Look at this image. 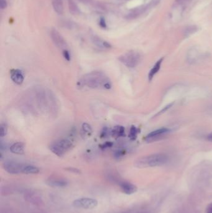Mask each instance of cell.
I'll list each match as a JSON object with an SVG mask.
<instances>
[{
    "label": "cell",
    "mask_w": 212,
    "mask_h": 213,
    "mask_svg": "<svg viewBox=\"0 0 212 213\" xmlns=\"http://www.w3.org/2000/svg\"><path fill=\"white\" fill-rule=\"evenodd\" d=\"M51 36L54 43L57 48L64 50L66 49V48L67 47V43L62 36L56 30H52L51 32Z\"/></svg>",
    "instance_id": "52a82bcc"
},
{
    "label": "cell",
    "mask_w": 212,
    "mask_h": 213,
    "mask_svg": "<svg viewBox=\"0 0 212 213\" xmlns=\"http://www.w3.org/2000/svg\"><path fill=\"white\" fill-rule=\"evenodd\" d=\"M69 8L70 12L74 15H77L80 13V10L78 6L72 0H70L69 2Z\"/></svg>",
    "instance_id": "d6986e66"
},
{
    "label": "cell",
    "mask_w": 212,
    "mask_h": 213,
    "mask_svg": "<svg viewBox=\"0 0 212 213\" xmlns=\"http://www.w3.org/2000/svg\"><path fill=\"white\" fill-rule=\"evenodd\" d=\"M138 130L134 126H131L129 134V137L131 140H135L138 136Z\"/></svg>",
    "instance_id": "ffe728a7"
},
{
    "label": "cell",
    "mask_w": 212,
    "mask_h": 213,
    "mask_svg": "<svg viewBox=\"0 0 212 213\" xmlns=\"http://www.w3.org/2000/svg\"><path fill=\"white\" fill-rule=\"evenodd\" d=\"M119 60L126 67L134 68L136 67L141 61V55L134 51H129L119 58Z\"/></svg>",
    "instance_id": "277c9868"
},
{
    "label": "cell",
    "mask_w": 212,
    "mask_h": 213,
    "mask_svg": "<svg viewBox=\"0 0 212 213\" xmlns=\"http://www.w3.org/2000/svg\"><path fill=\"white\" fill-rule=\"evenodd\" d=\"M108 133V128H104V130L102 131V133L101 134V137H105L106 136H107V134Z\"/></svg>",
    "instance_id": "1f68e13d"
},
{
    "label": "cell",
    "mask_w": 212,
    "mask_h": 213,
    "mask_svg": "<svg viewBox=\"0 0 212 213\" xmlns=\"http://www.w3.org/2000/svg\"><path fill=\"white\" fill-rule=\"evenodd\" d=\"M205 213H212V202L207 206Z\"/></svg>",
    "instance_id": "f546056e"
},
{
    "label": "cell",
    "mask_w": 212,
    "mask_h": 213,
    "mask_svg": "<svg viewBox=\"0 0 212 213\" xmlns=\"http://www.w3.org/2000/svg\"><path fill=\"white\" fill-rule=\"evenodd\" d=\"M100 26L102 28H106V21L103 18H101L100 20V22H99Z\"/></svg>",
    "instance_id": "83f0119b"
},
{
    "label": "cell",
    "mask_w": 212,
    "mask_h": 213,
    "mask_svg": "<svg viewBox=\"0 0 212 213\" xmlns=\"http://www.w3.org/2000/svg\"><path fill=\"white\" fill-rule=\"evenodd\" d=\"M148 7L149 5H147L141 6L136 8L135 9H133L126 15V18L128 20H134L138 18L147 10Z\"/></svg>",
    "instance_id": "30bf717a"
},
{
    "label": "cell",
    "mask_w": 212,
    "mask_h": 213,
    "mask_svg": "<svg viewBox=\"0 0 212 213\" xmlns=\"http://www.w3.org/2000/svg\"><path fill=\"white\" fill-rule=\"evenodd\" d=\"M124 128L121 125L115 126L111 130V135L115 138H119L124 135Z\"/></svg>",
    "instance_id": "2e32d148"
},
{
    "label": "cell",
    "mask_w": 212,
    "mask_h": 213,
    "mask_svg": "<svg viewBox=\"0 0 212 213\" xmlns=\"http://www.w3.org/2000/svg\"><path fill=\"white\" fill-rule=\"evenodd\" d=\"M72 142L67 139H59L51 143L49 149L58 156H62L72 147Z\"/></svg>",
    "instance_id": "3957f363"
},
{
    "label": "cell",
    "mask_w": 212,
    "mask_h": 213,
    "mask_svg": "<svg viewBox=\"0 0 212 213\" xmlns=\"http://www.w3.org/2000/svg\"><path fill=\"white\" fill-rule=\"evenodd\" d=\"M0 6H1V9H5L7 7V0H1V5H0Z\"/></svg>",
    "instance_id": "f1b7e54d"
},
{
    "label": "cell",
    "mask_w": 212,
    "mask_h": 213,
    "mask_svg": "<svg viewBox=\"0 0 212 213\" xmlns=\"http://www.w3.org/2000/svg\"><path fill=\"white\" fill-rule=\"evenodd\" d=\"M92 41L96 46L102 49H110L111 48V45L109 43L103 41L97 36H93L92 37Z\"/></svg>",
    "instance_id": "4fadbf2b"
},
{
    "label": "cell",
    "mask_w": 212,
    "mask_h": 213,
    "mask_svg": "<svg viewBox=\"0 0 212 213\" xmlns=\"http://www.w3.org/2000/svg\"><path fill=\"white\" fill-rule=\"evenodd\" d=\"M72 205L77 208L91 209L97 206L98 201L93 198L81 197L74 201Z\"/></svg>",
    "instance_id": "5b68a950"
},
{
    "label": "cell",
    "mask_w": 212,
    "mask_h": 213,
    "mask_svg": "<svg viewBox=\"0 0 212 213\" xmlns=\"http://www.w3.org/2000/svg\"><path fill=\"white\" fill-rule=\"evenodd\" d=\"M125 155V151L123 150H119L115 151V153H114V156L116 158L119 159L121 157H123L124 155Z\"/></svg>",
    "instance_id": "cb8c5ba5"
},
{
    "label": "cell",
    "mask_w": 212,
    "mask_h": 213,
    "mask_svg": "<svg viewBox=\"0 0 212 213\" xmlns=\"http://www.w3.org/2000/svg\"><path fill=\"white\" fill-rule=\"evenodd\" d=\"M206 139L210 141H212V132L211 133H210L207 137H206Z\"/></svg>",
    "instance_id": "d6a6232c"
},
{
    "label": "cell",
    "mask_w": 212,
    "mask_h": 213,
    "mask_svg": "<svg viewBox=\"0 0 212 213\" xmlns=\"http://www.w3.org/2000/svg\"><path fill=\"white\" fill-rule=\"evenodd\" d=\"M46 184L51 187H64L66 186L68 184L67 181L62 178L57 176H52L49 178L46 181Z\"/></svg>",
    "instance_id": "9c48e42d"
},
{
    "label": "cell",
    "mask_w": 212,
    "mask_h": 213,
    "mask_svg": "<svg viewBox=\"0 0 212 213\" xmlns=\"http://www.w3.org/2000/svg\"><path fill=\"white\" fill-rule=\"evenodd\" d=\"M7 133V127L5 124L2 123L1 125V128H0V135L2 137H5Z\"/></svg>",
    "instance_id": "603a6c76"
},
{
    "label": "cell",
    "mask_w": 212,
    "mask_h": 213,
    "mask_svg": "<svg viewBox=\"0 0 212 213\" xmlns=\"http://www.w3.org/2000/svg\"><path fill=\"white\" fill-rule=\"evenodd\" d=\"M10 150L15 154H23L25 152V144L22 142H16L11 146Z\"/></svg>",
    "instance_id": "5bb4252c"
},
{
    "label": "cell",
    "mask_w": 212,
    "mask_h": 213,
    "mask_svg": "<svg viewBox=\"0 0 212 213\" xmlns=\"http://www.w3.org/2000/svg\"><path fill=\"white\" fill-rule=\"evenodd\" d=\"M63 56L64 58L67 61H70L71 59V56H70V54L69 53V51L67 49H65L63 51Z\"/></svg>",
    "instance_id": "484cf974"
},
{
    "label": "cell",
    "mask_w": 212,
    "mask_h": 213,
    "mask_svg": "<svg viewBox=\"0 0 212 213\" xmlns=\"http://www.w3.org/2000/svg\"><path fill=\"white\" fill-rule=\"evenodd\" d=\"M39 172V168L30 164H25L23 170V173L24 174H37Z\"/></svg>",
    "instance_id": "ac0fdd59"
},
{
    "label": "cell",
    "mask_w": 212,
    "mask_h": 213,
    "mask_svg": "<svg viewBox=\"0 0 212 213\" xmlns=\"http://www.w3.org/2000/svg\"><path fill=\"white\" fill-rule=\"evenodd\" d=\"M121 191L126 194L130 195L135 193L138 191V188L133 184L129 182H123L120 184Z\"/></svg>",
    "instance_id": "8fae6325"
},
{
    "label": "cell",
    "mask_w": 212,
    "mask_h": 213,
    "mask_svg": "<svg viewBox=\"0 0 212 213\" xmlns=\"http://www.w3.org/2000/svg\"><path fill=\"white\" fill-rule=\"evenodd\" d=\"M82 130L84 132H85V133H87L88 134H90L92 132V127L87 123H83V125H82Z\"/></svg>",
    "instance_id": "7402d4cb"
},
{
    "label": "cell",
    "mask_w": 212,
    "mask_h": 213,
    "mask_svg": "<svg viewBox=\"0 0 212 213\" xmlns=\"http://www.w3.org/2000/svg\"><path fill=\"white\" fill-rule=\"evenodd\" d=\"M197 30V28L195 26H189L188 27L186 30H185V35L188 36L189 35H191L192 34L194 33L195 32H196Z\"/></svg>",
    "instance_id": "44dd1931"
},
{
    "label": "cell",
    "mask_w": 212,
    "mask_h": 213,
    "mask_svg": "<svg viewBox=\"0 0 212 213\" xmlns=\"http://www.w3.org/2000/svg\"><path fill=\"white\" fill-rule=\"evenodd\" d=\"M25 166V164L19 163L16 161H6L3 163V168L6 171L10 174H20L23 173V168Z\"/></svg>",
    "instance_id": "8992f818"
},
{
    "label": "cell",
    "mask_w": 212,
    "mask_h": 213,
    "mask_svg": "<svg viewBox=\"0 0 212 213\" xmlns=\"http://www.w3.org/2000/svg\"><path fill=\"white\" fill-rule=\"evenodd\" d=\"M80 83L89 88L96 89H110L111 83L108 77L102 72L93 71L84 75Z\"/></svg>",
    "instance_id": "6da1fadb"
},
{
    "label": "cell",
    "mask_w": 212,
    "mask_h": 213,
    "mask_svg": "<svg viewBox=\"0 0 212 213\" xmlns=\"http://www.w3.org/2000/svg\"><path fill=\"white\" fill-rule=\"evenodd\" d=\"M112 146H113V143L110 142V141H108V142H106L105 143H104L102 145H101L100 147L102 149H106V148H110Z\"/></svg>",
    "instance_id": "4316f807"
},
{
    "label": "cell",
    "mask_w": 212,
    "mask_h": 213,
    "mask_svg": "<svg viewBox=\"0 0 212 213\" xmlns=\"http://www.w3.org/2000/svg\"><path fill=\"white\" fill-rule=\"evenodd\" d=\"M52 6L57 14L62 15L63 13L64 5L62 0H52Z\"/></svg>",
    "instance_id": "e0dca14e"
},
{
    "label": "cell",
    "mask_w": 212,
    "mask_h": 213,
    "mask_svg": "<svg viewBox=\"0 0 212 213\" xmlns=\"http://www.w3.org/2000/svg\"><path fill=\"white\" fill-rule=\"evenodd\" d=\"M170 132V130L167 128H162L158 130H154L150 133H149L146 137V141L147 142H152L154 141H156L159 138H161L165 135L169 133Z\"/></svg>",
    "instance_id": "ba28073f"
},
{
    "label": "cell",
    "mask_w": 212,
    "mask_h": 213,
    "mask_svg": "<svg viewBox=\"0 0 212 213\" xmlns=\"http://www.w3.org/2000/svg\"><path fill=\"white\" fill-rule=\"evenodd\" d=\"M163 59L164 58H161L160 59L156 64L154 66V67L151 69V70L150 71L149 73V75H148V78H149V81H151L154 76L159 72L160 68V66H161V64H162V63L163 61Z\"/></svg>",
    "instance_id": "9a60e30c"
},
{
    "label": "cell",
    "mask_w": 212,
    "mask_h": 213,
    "mask_svg": "<svg viewBox=\"0 0 212 213\" xmlns=\"http://www.w3.org/2000/svg\"><path fill=\"white\" fill-rule=\"evenodd\" d=\"M11 79L15 84L21 85L23 82L25 77L21 71L15 69L11 72Z\"/></svg>",
    "instance_id": "7c38bea8"
},
{
    "label": "cell",
    "mask_w": 212,
    "mask_h": 213,
    "mask_svg": "<svg viewBox=\"0 0 212 213\" xmlns=\"http://www.w3.org/2000/svg\"><path fill=\"white\" fill-rule=\"evenodd\" d=\"M190 1H191V0H176V2L178 4H180V5H183V4H185L188 2H189Z\"/></svg>",
    "instance_id": "4dcf8cb0"
},
{
    "label": "cell",
    "mask_w": 212,
    "mask_h": 213,
    "mask_svg": "<svg viewBox=\"0 0 212 213\" xmlns=\"http://www.w3.org/2000/svg\"><path fill=\"white\" fill-rule=\"evenodd\" d=\"M169 160V156L164 153H155L141 157L134 162L138 168H145L164 165Z\"/></svg>",
    "instance_id": "7a4b0ae2"
},
{
    "label": "cell",
    "mask_w": 212,
    "mask_h": 213,
    "mask_svg": "<svg viewBox=\"0 0 212 213\" xmlns=\"http://www.w3.org/2000/svg\"><path fill=\"white\" fill-rule=\"evenodd\" d=\"M65 170L71 172V173H76V174H80L81 173V171L77 168H73V167H69V168H66L65 169Z\"/></svg>",
    "instance_id": "d4e9b609"
}]
</instances>
